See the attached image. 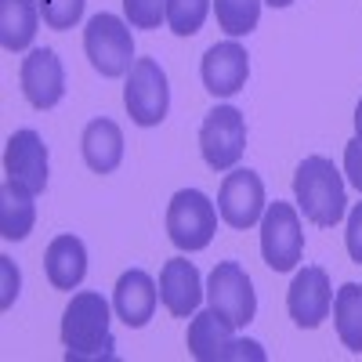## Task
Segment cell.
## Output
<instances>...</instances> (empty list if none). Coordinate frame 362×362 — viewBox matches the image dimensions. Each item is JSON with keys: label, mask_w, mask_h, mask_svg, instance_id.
I'll return each mask as SVG.
<instances>
[{"label": "cell", "mask_w": 362, "mask_h": 362, "mask_svg": "<svg viewBox=\"0 0 362 362\" xmlns=\"http://www.w3.org/2000/svg\"><path fill=\"white\" fill-rule=\"evenodd\" d=\"M293 196H297L300 214H305L312 225H319V228L341 225L344 210H348L344 177L334 167V160H326V156H308L305 163L297 167V174H293Z\"/></svg>", "instance_id": "obj_2"}, {"label": "cell", "mask_w": 362, "mask_h": 362, "mask_svg": "<svg viewBox=\"0 0 362 362\" xmlns=\"http://www.w3.org/2000/svg\"><path fill=\"white\" fill-rule=\"evenodd\" d=\"M109 300L98 290H80L73 293L69 308L62 315V344L66 358L73 362H109L116 355V341L109 329Z\"/></svg>", "instance_id": "obj_1"}, {"label": "cell", "mask_w": 362, "mask_h": 362, "mask_svg": "<svg viewBox=\"0 0 362 362\" xmlns=\"http://www.w3.org/2000/svg\"><path fill=\"white\" fill-rule=\"evenodd\" d=\"M268 4H272V8H290L293 0H268Z\"/></svg>", "instance_id": "obj_30"}, {"label": "cell", "mask_w": 362, "mask_h": 362, "mask_svg": "<svg viewBox=\"0 0 362 362\" xmlns=\"http://www.w3.org/2000/svg\"><path fill=\"white\" fill-rule=\"evenodd\" d=\"M124 105L138 127L163 124V116L170 109V87L156 58H134V66L127 73V87H124Z\"/></svg>", "instance_id": "obj_6"}, {"label": "cell", "mask_w": 362, "mask_h": 362, "mask_svg": "<svg viewBox=\"0 0 362 362\" xmlns=\"http://www.w3.org/2000/svg\"><path fill=\"white\" fill-rule=\"evenodd\" d=\"M210 0H167V22L177 37H196L206 22Z\"/></svg>", "instance_id": "obj_23"}, {"label": "cell", "mask_w": 362, "mask_h": 362, "mask_svg": "<svg viewBox=\"0 0 362 362\" xmlns=\"http://www.w3.org/2000/svg\"><path fill=\"white\" fill-rule=\"evenodd\" d=\"M4 174L15 185L29 189V192H44L47 189V145L37 131H15L8 138V148H4Z\"/></svg>", "instance_id": "obj_13"}, {"label": "cell", "mask_w": 362, "mask_h": 362, "mask_svg": "<svg viewBox=\"0 0 362 362\" xmlns=\"http://www.w3.org/2000/svg\"><path fill=\"white\" fill-rule=\"evenodd\" d=\"M206 300H210V308L221 312L235 329L254 322V315H257V297H254L250 276L235 261L214 264V272H210V279H206Z\"/></svg>", "instance_id": "obj_9"}, {"label": "cell", "mask_w": 362, "mask_h": 362, "mask_svg": "<svg viewBox=\"0 0 362 362\" xmlns=\"http://www.w3.org/2000/svg\"><path fill=\"white\" fill-rule=\"evenodd\" d=\"M124 15L134 29H160L167 22V0H124Z\"/></svg>", "instance_id": "obj_25"}, {"label": "cell", "mask_w": 362, "mask_h": 362, "mask_svg": "<svg viewBox=\"0 0 362 362\" xmlns=\"http://www.w3.org/2000/svg\"><path fill=\"white\" fill-rule=\"evenodd\" d=\"M83 4L87 0H40V15H44V25L47 29H73L80 18H83Z\"/></svg>", "instance_id": "obj_24"}, {"label": "cell", "mask_w": 362, "mask_h": 362, "mask_svg": "<svg viewBox=\"0 0 362 362\" xmlns=\"http://www.w3.org/2000/svg\"><path fill=\"white\" fill-rule=\"evenodd\" d=\"M199 297H203V279H199V268L185 257H170L160 272V300L163 308L177 319H189L199 308Z\"/></svg>", "instance_id": "obj_15"}, {"label": "cell", "mask_w": 362, "mask_h": 362, "mask_svg": "<svg viewBox=\"0 0 362 362\" xmlns=\"http://www.w3.org/2000/svg\"><path fill=\"white\" fill-rule=\"evenodd\" d=\"M40 0H0V44L4 51H25L37 37Z\"/></svg>", "instance_id": "obj_19"}, {"label": "cell", "mask_w": 362, "mask_h": 362, "mask_svg": "<svg viewBox=\"0 0 362 362\" xmlns=\"http://www.w3.org/2000/svg\"><path fill=\"white\" fill-rule=\"evenodd\" d=\"M218 232V210L199 189H181L170 196L167 206V235L177 250L196 254L210 247V239Z\"/></svg>", "instance_id": "obj_4"}, {"label": "cell", "mask_w": 362, "mask_h": 362, "mask_svg": "<svg viewBox=\"0 0 362 362\" xmlns=\"http://www.w3.org/2000/svg\"><path fill=\"white\" fill-rule=\"evenodd\" d=\"M156 297H160V290H156L153 276L141 272V268H131V272H124V276L116 279L112 308L131 329H141L156 312Z\"/></svg>", "instance_id": "obj_16"}, {"label": "cell", "mask_w": 362, "mask_h": 362, "mask_svg": "<svg viewBox=\"0 0 362 362\" xmlns=\"http://www.w3.org/2000/svg\"><path fill=\"white\" fill-rule=\"evenodd\" d=\"M0 272H4V297H0V305L11 308V300L18 297V268L8 257H0Z\"/></svg>", "instance_id": "obj_28"}, {"label": "cell", "mask_w": 362, "mask_h": 362, "mask_svg": "<svg viewBox=\"0 0 362 362\" xmlns=\"http://www.w3.org/2000/svg\"><path fill=\"white\" fill-rule=\"evenodd\" d=\"M261 254L272 272H293L305 254V232H300L297 206L290 203H268L261 214Z\"/></svg>", "instance_id": "obj_7"}, {"label": "cell", "mask_w": 362, "mask_h": 362, "mask_svg": "<svg viewBox=\"0 0 362 362\" xmlns=\"http://www.w3.org/2000/svg\"><path fill=\"white\" fill-rule=\"evenodd\" d=\"M218 214L228 228H254L264 214V181L254 170H232L221 181Z\"/></svg>", "instance_id": "obj_11"}, {"label": "cell", "mask_w": 362, "mask_h": 362, "mask_svg": "<svg viewBox=\"0 0 362 362\" xmlns=\"http://www.w3.org/2000/svg\"><path fill=\"white\" fill-rule=\"evenodd\" d=\"M329 308H334V286H329V276H326V268L319 264H308V268H300L290 290H286V312L290 319L300 326V329H315Z\"/></svg>", "instance_id": "obj_10"}, {"label": "cell", "mask_w": 362, "mask_h": 362, "mask_svg": "<svg viewBox=\"0 0 362 362\" xmlns=\"http://www.w3.org/2000/svg\"><path fill=\"white\" fill-rule=\"evenodd\" d=\"M232 322L214 312V308H206V312H196L192 315V326H189V351L192 358L199 362H218V358H264L261 344L257 341H235L232 337Z\"/></svg>", "instance_id": "obj_8"}, {"label": "cell", "mask_w": 362, "mask_h": 362, "mask_svg": "<svg viewBox=\"0 0 362 362\" xmlns=\"http://www.w3.org/2000/svg\"><path fill=\"white\" fill-rule=\"evenodd\" d=\"M199 76H203V87L214 98H232V95L243 90V83L250 76V58H247V51L239 47L235 40L214 44V47L203 54Z\"/></svg>", "instance_id": "obj_14"}, {"label": "cell", "mask_w": 362, "mask_h": 362, "mask_svg": "<svg viewBox=\"0 0 362 362\" xmlns=\"http://www.w3.org/2000/svg\"><path fill=\"white\" fill-rule=\"evenodd\" d=\"M214 15L218 25L235 40V37H247L257 29L261 18V0H214Z\"/></svg>", "instance_id": "obj_22"}, {"label": "cell", "mask_w": 362, "mask_h": 362, "mask_svg": "<svg viewBox=\"0 0 362 362\" xmlns=\"http://www.w3.org/2000/svg\"><path fill=\"white\" fill-rule=\"evenodd\" d=\"M355 138L362 141V98H358V105H355Z\"/></svg>", "instance_id": "obj_29"}, {"label": "cell", "mask_w": 362, "mask_h": 362, "mask_svg": "<svg viewBox=\"0 0 362 362\" xmlns=\"http://www.w3.org/2000/svg\"><path fill=\"white\" fill-rule=\"evenodd\" d=\"M83 51L102 76H127L134 66V37L131 22L116 18L109 11H98L83 29Z\"/></svg>", "instance_id": "obj_3"}, {"label": "cell", "mask_w": 362, "mask_h": 362, "mask_svg": "<svg viewBox=\"0 0 362 362\" xmlns=\"http://www.w3.org/2000/svg\"><path fill=\"white\" fill-rule=\"evenodd\" d=\"M334 326H337L341 344L362 355V286L358 283H344L334 293Z\"/></svg>", "instance_id": "obj_21"}, {"label": "cell", "mask_w": 362, "mask_h": 362, "mask_svg": "<svg viewBox=\"0 0 362 362\" xmlns=\"http://www.w3.org/2000/svg\"><path fill=\"white\" fill-rule=\"evenodd\" d=\"M344 243H348L351 261H355V264H362V203H355V206H351V214H348Z\"/></svg>", "instance_id": "obj_26"}, {"label": "cell", "mask_w": 362, "mask_h": 362, "mask_svg": "<svg viewBox=\"0 0 362 362\" xmlns=\"http://www.w3.org/2000/svg\"><path fill=\"white\" fill-rule=\"evenodd\" d=\"M44 272L54 290H76L87 276V247L76 235H58L44 254Z\"/></svg>", "instance_id": "obj_18"}, {"label": "cell", "mask_w": 362, "mask_h": 362, "mask_svg": "<svg viewBox=\"0 0 362 362\" xmlns=\"http://www.w3.org/2000/svg\"><path fill=\"white\" fill-rule=\"evenodd\" d=\"M33 225H37L33 192L15 185V181H4V189H0V235L11 239V243H22L33 232Z\"/></svg>", "instance_id": "obj_20"}, {"label": "cell", "mask_w": 362, "mask_h": 362, "mask_svg": "<svg viewBox=\"0 0 362 362\" xmlns=\"http://www.w3.org/2000/svg\"><path fill=\"white\" fill-rule=\"evenodd\" d=\"M247 148V119L235 105H218L203 116L199 153L210 170H232Z\"/></svg>", "instance_id": "obj_5"}, {"label": "cell", "mask_w": 362, "mask_h": 362, "mask_svg": "<svg viewBox=\"0 0 362 362\" xmlns=\"http://www.w3.org/2000/svg\"><path fill=\"white\" fill-rule=\"evenodd\" d=\"M344 174H348V181L362 192V141L358 138H351L348 145H344Z\"/></svg>", "instance_id": "obj_27"}, {"label": "cell", "mask_w": 362, "mask_h": 362, "mask_svg": "<svg viewBox=\"0 0 362 362\" xmlns=\"http://www.w3.org/2000/svg\"><path fill=\"white\" fill-rule=\"evenodd\" d=\"M22 95L33 109H54L66 98V66L51 47H33L22 58Z\"/></svg>", "instance_id": "obj_12"}, {"label": "cell", "mask_w": 362, "mask_h": 362, "mask_svg": "<svg viewBox=\"0 0 362 362\" xmlns=\"http://www.w3.org/2000/svg\"><path fill=\"white\" fill-rule=\"evenodd\" d=\"M80 153H83V163L95 174H112L124 163V131L105 116L90 119L80 138Z\"/></svg>", "instance_id": "obj_17"}]
</instances>
